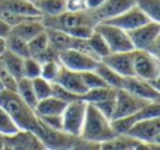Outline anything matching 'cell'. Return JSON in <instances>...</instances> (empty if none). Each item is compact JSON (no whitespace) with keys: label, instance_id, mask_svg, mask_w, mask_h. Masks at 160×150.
<instances>
[{"label":"cell","instance_id":"6da1fadb","mask_svg":"<svg viewBox=\"0 0 160 150\" xmlns=\"http://www.w3.org/2000/svg\"><path fill=\"white\" fill-rule=\"evenodd\" d=\"M0 107H3L8 112L18 129L31 132L35 131L38 125V117L35 115L34 109L17 95L16 91H10L6 89L3 90L0 93Z\"/></svg>","mask_w":160,"mask_h":150},{"label":"cell","instance_id":"7a4b0ae2","mask_svg":"<svg viewBox=\"0 0 160 150\" xmlns=\"http://www.w3.org/2000/svg\"><path fill=\"white\" fill-rule=\"evenodd\" d=\"M114 136H115V132L111 126V121L105 118L97 108L87 104L84 122H83V128L79 138L91 140V142L102 143Z\"/></svg>","mask_w":160,"mask_h":150},{"label":"cell","instance_id":"3957f363","mask_svg":"<svg viewBox=\"0 0 160 150\" xmlns=\"http://www.w3.org/2000/svg\"><path fill=\"white\" fill-rule=\"evenodd\" d=\"M94 31L102 36L105 41L110 53H117V52H131L133 51V46L131 44V39L128 36V32L119 30V28L114 27V25L105 24V22H100L94 27Z\"/></svg>","mask_w":160,"mask_h":150},{"label":"cell","instance_id":"277c9868","mask_svg":"<svg viewBox=\"0 0 160 150\" xmlns=\"http://www.w3.org/2000/svg\"><path fill=\"white\" fill-rule=\"evenodd\" d=\"M133 76L146 81L160 79V62L159 58L145 52V51H132Z\"/></svg>","mask_w":160,"mask_h":150},{"label":"cell","instance_id":"5b68a950","mask_svg":"<svg viewBox=\"0 0 160 150\" xmlns=\"http://www.w3.org/2000/svg\"><path fill=\"white\" fill-rule=\"evenodd\" d=\"M87 104L83 100L69 103L62 114V131L73 138L80 136L86 117Z\"/></svg>","mask_w":160,"mask_h":150},{"label":"cell","instance_id":"8992f818","mask_svg":"<svg viewBox=\"0 0 160 150\" xmlns=\"http://www.w3.org/2000/svg\"><path fill=\"white\" fill-rule=\"evenodd\" d=\"M34 133L39 138V140L42 142V145L47 150H70L72 142L75 139L73 136L65 133L63 131L48 128L39 119Z\"/></svg>","mask_w":160,"mask_h":150},{"label":"cell","instance_id":"52a82bcc","mask_svg":"<svg viewBox=\"0 0 160 150\" xmlns=\"http://www.w3.org/2000/svg\"><path fill=\"white\" fill-rule=\"evenodd\" d=\"M150 118H160V101L155 103H149L139 109L136 114L129 115L125 118H118V119L111 121V126H112L115 135H127V132L135 125L136 122L143 119H150Z\"/></svg>","mask_w":160,"mask_h":150},{"label":"cell","instance_id":"ba28073f","mask_svg":"<svg viewBox=\"0 0 160 150\" xmlns=\"http://www.w3.org/2000/svg\"><path fill=\"white\" fill-rule=\"evenodd\" d=\"M58 60L65 69L78 73L94 70L97 67V65L100 63V60H97L96 58L76 49H66L63 52H61L58 55Z\"/></svg>","mask_w":160,"mask_h":150},{"label":"cell","instance_id":"9c48e42d","mask_svg":"<svg viewBox=\"0 0 160 150\" xmlns=\"http://www.w3.org/2000/svg\"><path fill=\"white\" fill-rule=\"evenodd\" d=\"M127 136L138 143L160 145V118L139 121L127 132Z\"/></svg>","mask_w":160,"mask_h":150},{"label":"cell","instance_id":"30bf717a","mask_svg":"<svg viewBox=\"0 0 160 150\" xmlns=\"http://www.w3.org/2000/svg\"><path fill=\"white\" fill-rule=\"evenodd\" d=\"M133 51H146L155 41L160 38V24L149 21L148 24L128 32Z\"/></svg>","mask_w":160,"mask_h":150},{"label":"cell","instance_id":"8fae6325","mask_svg":"<svg viewBox=\"0 0 160 150\" xmlns=\"http://www.w3.org/2000/svg\"><path fill=\"white\" fill-rule=\"evenodd\" d=\"M146 104H149V101H145L142 98L136 97V95L131 94V93L125 91V90L119 89L117 90L115 95V111H114L112 119H118V118H125L133 115L142 109ZM111 119V121H112Z\"/></svg>","mask_w":160,"mask_h":150},{"label":"cell","instance_id":"7c38bea8","mask_svg":"<svg viewBox=\"0 0 160 150\" xmlns=\"http://www.w3.org/2000/svg\"><path fill=\"white\" fill-rule=\"evenodd\" d=\"M121 89L131 93V94L136 95V97L142 98V100L149 101V103L160 101V90L155 89V87L150 84V81L142 80V79L136 77V76L124 77Z\"/></svg>","mask_w":160,"mask_h":150},{"label":"cell","instance_id":"4fadbf2b","mask_svg":"<svg viewBox=\"0 0 160 150\" xmlns=\"http://www.w3.org/2000/svg\"><path fill=\"white\" fill-rule=\"evenodd\" d=\"M149 21L150 20L136 6H133V7L128 8L127 11H124L122 14H119V16L114 17L111 20H107L104 22L105 24L114 25V27L119 28V30L125 31V32H129V31H133L136 28L142 27V25L148 24Z\"/></svg>","mask_w":160,"mask_h":150},{"label":"cell","instance_id":"5bb4252c","mask_svg":"<svg viewBox=\"0 0 160 150\" xmlns=\"http://www.w3.org/2000/svg\"><path fill=\"white\" fill-rule=\"evenodd\" d=\"M133 6H135V0H105L101 7H98L94 11H90V14L94 24L97 25L100 22H104L107 20L119 16Z\"/></svg>","mask_w":160,"mask_h":150},{"label":"cell","instance_id":"9a60e30c","mask_svg":"<svg viewBox=\"0 0 160 150\" xmlns=\"http://www.w3.org/2000/svg\"><path fill=\"white\" fill-rule=\"evenodd\" d=\"M4 146L13 150H47L34 132L21 129L11 136L4 138Z\"/></svg>","mask_w":160,"mask_h":150},{"label":"cell","instance_id":"2e32d148","mask_svg":"<svg viewBox=\"0 0 160 150\" xmlns=\"http://www.w3.org/2000/svg\"><path fill=\"white\" fill-rule=\"evenodd\" d=\"M102 63L112 69L121 77H131L133 76V65H132V51L131 52H117L110 53L102 59Z\"/></svg>","mask_w":160,"mask_h":150},{"label":"cell","instance_id":"e0dca14e","mask_svg":"<svg viewBox=\"0 0 160 150\" xmlns=\"http://www.w3.org/2000/svg\"><path fill=\"white\" fill-rule=\"evenodd\" d=\"M53 84H58L62 89H65L66 91L72 93L75 95L83 97V95L87 93V89L84 87V83L82 80V76L78 72H72V70H68L62 66L59 76L56 79V81Z\"/></svg>","mask_w":160,"mask_h":150},{"label":"cell","instance_id":"ac0fdd59","mask_svg":"<svg viewBox=\"0 0 160 150\" xmlns=\"http://www.w3.org/2000/svg\"><path fill=\"white\" fill-rule=\"evenodd\" d=\"M45 27L42 24V17H35V18H30L25 21L17 24L16 27L11 28V34L18 36L20 39L25 42H30L32 38H35L38 34L44 32Z\"/></svg>","mask_w":160,"mask_h":150},{"label":"cell","instance_id":"d6986e66","mask_svg":"<svg viewBox=\"0 0 160 150\" xmlns=\"http://www.w3.org/2000/svg\"><path fill=\"white\" fill-rule=\"evenodd\" d=\"M68 104L63 103V101L58 100L55 97H48L45 100H41L38 101L37 104L35 109V115L38 118H42V117H55V115H62L66 108Z\"/></svg>","mask_w":160,"mask_h":150},{"label":"cell","instance_id":"ffe728a7","mask_svg":"<svg viewBox=\"0 0 160 150\" xmlns=\"http://www.w3.org/2000/svg\"><path fill=\"white\" fill-rule=\"evenodd\" d=\"M0 7L22 17H41L35 6L28 0H0Z\"/></svg>","mask_w":160,"mask_h":150},{"label":"cell","instance_id":"44dd1931","mask_svg":"<svg viewBox=\"0 0 160 150\" xmlns=\"http://www.w3.org/2000/svg\"><path fill=\"white\" fill-rule=\"evenodd\" d=\"M45 32H47L49 46L52 48L55 52L61 53V52H63V51L72 48L73 38L69 34L63 32V31H59V30H49V28H45Z\"/></svg>","mask_w":160,"mask_h":150},{"label":"cell","instance_id":"7402d4cb","mask_svg":"<svg viewBox=\"0 0 160 150\" xmlns=\"http://www.w3.org/2000/svg\"><path fill=\"white\" fill-rule=\"evenodd\" d=\"M41 17H56L66 10V0H37L32 3Z\"/></svg>","mask_w":160,"mask_h":150},{"label":"cell","instance_id":"603a6c76","mask_svg":"<svg viewBox=\"0 0 160 150\" xmlns=\"http://www.w3.org/2000/svg\"><path fill=\"white\" fill-rule=\"evenodd\" d=\"M0 59L4 63L6 69L10 72V75L13 76L16 80L22 79V69H24V59L21 56L16 55V53L10 52L6 49L4 52L0 55Z\"/></svg>","mask_w":160,"mask_h":150},{"label":"cell","instance_id":"cb8c5ba5","mask_svg":"<svg viewBox=\"0 0 160 150\" xmlns=\"http://www.w3.org/2000/svg\"><path fill=\"white\" fill-rule=\"evenodd\" d=\"M16 93L28 107H31L32 109H35L37 104H38V100H37L35 93H34V89H32V81L28 80V79H25V77L17 80Z\"/></svg>","mask_w":160,"mask_h":150},{"label":"cell","instance_id":"d4e9b609","mask_svg":"<svg viewBox=\"0 0 160 150\" xmlns=\"http://www.w3.org/2000/svg\"><path fill=\"white\" fill-rule=\"evenodd\" d=\"M94 70H96V73L102 79V81H104L108 87L115 89V90H119L122 87V80H124V77L117 75L112 69H110V67H108L107 65H104L102 62H100Z\"/></svg>","mask_w":160,"mask_h":150},{"label":"cell","instance_id":"484cf974","mask_svg":"<svg viewBox=\"0 0 160 150\" xmlns=\"http://www.w3.org/2000/svg\"><path fill=\"white\" fill-rule=\"evenodd\" d=\"M87 45H88V48H90L93 56L96 59H98L100 62L107 55H110V49H108L107 44H105L102 36L100 35L97 31H93V34L87 38Z\"/></svg>","mask_w":160,"mask_h":150},{"label":"cell","instance_id":"4316f807","mask_svg":"<svg viewBox=\"0 0 160 150\" xmlns=\"http://www.w3.org/2000/svg\"><path fill=\"white\" fill-rule=\"evenodd\" d=\"M117 95V90L111 89V87H101V89H94V90H88L84 95L82 97V100L86 104H97L101 103L105 100H111V98H115Z\"/></svg>","mask_w":160,"mask_h":150},{"label":"cell","instance_id":"83f0119b","mask_svg":"<svg viewBox=\"0 0 160 150\" xmlns=\"http://www.w3.org/2000/svg\"><path fill=\"white\" fill-rule=\"evenodd\" d=\"M135 143L138 142H135L127 135H115L114 138L101 143V150H127L133 148Z\"/></svg>","mask_w":160,"mask_h":150},{"label":"cell","instance_id":"f1b7e54d","mask_svg":"<svg viewBox=\"0 0 160 150\" xmlns=\"http://www.w3.org/2000/svg\"><path fill=\"white\" fill-rule=\"evenodd\" d=\"M135 6L150 20L159 22L160 20V0H135Z\"/></svg>","mask_w":160,"mask_h":150},{"label":"cell","instance_id":"f546056e","mask_svg":"<svg viewBox=\"0 0 160 150\" xmlns=\"http://www.w3.org/2000/svg\"><path fill=\"white\" fill-rule=\"evenodd\" d=\"M28 44V53H30V58H34V59H38L45 51L49 48V42H48V36H47V32H41L32 38Z\"/></svg>","mask_w":160,"mask_h":150},{"label":"cell","instance_id":"4dcf8cb0","mask_svg":"<svg viewBox=\"0 0 160 150\" xmlns=\"http://www.w3.org/2000/svg\"><path fill=\"white\" fill-rule=\"evenodd\" d=\"M4 42H6V49L7 51L21 56L22 59L30 58V53H28V44L25 41H22V39H20L18 36L10 34V35L4 39Z\"/></svg>","mask_w":160,"mask_h":150},{"label":"cell","instance_id":"1f68e13d","mask_svg":"<svg viewBox=\"0 0 160 150\" xmlns=\"http://www.w3.org/2000/svg\"><path fill=\"white\" fill-rule=\"evenodd\" d=\"M20 129L17 128V125L13 121V118L8 115V112L6 111L3 107H0V136L7 138V136L14 135Z\"/></svg>","mask_w":160,"mask_h":150},{"label":"cell","instance_id":"d6a6232c","mask_svg":"<svg viewBox=\"0 0 160 150\" xmlns=\"http://www.w3.org/2000/svg\"><path fill=\"white\" fill-rule=\"evenodd\" d=\"M31 81H32V89H34V93H35V97L38 101L45 100L48 97H52V91H53L52 83L47 81L42 77H37Z\"/></svg>","mask_w":160,"mask_h":150},{"label":"cell","instance_id":"836d02e7","mask_svg":"<svg viewBox=\"0 0 160 150\" xmlns=\"http://www.w3.org/2000/svg\"><path fill=\"white\" fill-rule=\"evenodd\" d=\"M61 69H62V65L59 63V60L45 62V63L41 65V76L39 77L45 79L47 81L53 84L56 81V79H58Z\"/></svg>","mask_w":160,"mask_h":150},{"label":"cell","instance_id":"e575fe53","mask_svg":"<svg viewBox=\"0 0 160 150\" xmlns=\"http://www.w3.org/2000/svg\"><path fill=\"white\" fill-rule=\"evenodd\" d=\"M82 80L84 83V87L88 90H94V89H101V87H108L107 84L102 81V79L96 73V70H87V72L80 73Z\"/></svg>","mask_w":160,"mask_h":150},{"label":"cell","instance_id":"d590c367","mask_svg":"<svg viewBox=\"0 0 160 150\" xmlns=\"http://www.w3.org/2000/svg\"><path fill=\"white\" fill-rule=\"evenodd\" d=\"M39 76H41V63L34 58H25L22 77L28 79V80H34V79L39 77Z\"/></svg>","mask_w":160,"mask_h":150},{"label":"cell","instance_id":"8d00e7d4","mask_svg":"<svg viewBox=\"0 0 160 150\" xmlns=\"http://www.w3.org/2000/svg\"><path fill=\"white\" fill-rule=\"evenodd\" d=\"M0 83L3 84L6 90H10V91H16V86H17V80L10 75L7 69H6L4 63L0 59Z\"/></svg>","mask_w":160,"mask_h":150},{"label":"cell","instance_id":"74e56055","mask_svg":"<svg viewBox=\"0 0 160 150\" xmlns=\"http://www.w3.org/2000/svg\"><path fill=\"white\" fill-rule=\"evenodd\" d=\"M70 150H101V143L86 140L83 138H75L70 146Z\"/></svg>","mask_w":160,"mask_h":150},{"label":"cell","instance_id":"f35d334b","mask_svg":"<svg viewBox=\"0 0 160 150\" xmlns=\"http://www.w3.org/2000/svg\"><path fill=\"white\" fill-rule=\"evenodd\" d=\"M93 107L97 108L105 118H108V119L111 121L114 117V111H115V98H111V100H105V101H101V103L93 104Z\"/></svg>","mask_w":160,"mask_h":150},{"label":"cell","instance_id":"ab89813d","mask_svg":"<svg viewBox=\"0 0 160 150\" xmlns=\"http://www.w3.org/2000/svg\"><path fill=\"white\" fill-rule=\"evenodd\" d=\"M52 97L58 98V100L63 101V103H66V104L73 103V101H78V100H82V97H79V95H75V94H72V93L66 91V90L62 89V87L58 86V84H53Z\"/></svg>","mask_w":160,"mask_h":150},{"label":"cell","instance_id":"60d3db41","mask_svg":"<svg viewBox=\"0 0 160 150\" xmlns=\"http://www.w3.org/2000/svg\"><path fill=\"white\" fill-rule=\"evenodd\" d=\"M93 31H94V27H90V25H79V27L70 28L69 31H66V34H69L73 39H87L93 34Z\"/></svg>","mask_w":160,"mask_h":150},{"label":"cell","instance_id":"b9f144b4","mask_svg":"<svg viewBox=\"0 0 160 150\" xmlns=\"http://www.w3.org/2000/svg\"><path fill=\"white\" fill-rule=\"evenodd\" d=\"M44 125H47L48 128L56 129V131H62V115H55V117H42L38 118Z\"/></svg>","mask_w":160,"mask_h":150},{"label":"cell","instance_id":"7bdbcfd3","mask_svg":"<svg viewBox=\"0 0 160 150\" xmlns=\"http://www.w3.org/2000/svg\"><path fill=\"white\" fill-rule=\"evenodd\" d=\"M86 0H66V10L68 11H84L86 10Z\"/></svg>","mask_w":160,"mask_h":150},{"label":"cell","instance_id":"ee69618b","mask_svg":"<svg viewBox=\"0 0 160 150\" xmlns=\"http://www.w3.org/2000/svg\"><path fill=\"white\" fill-rule=\"evenodd\" d=\"M105 0H86V10L87 11H94L97 10L98 7H101L102 4H104Z\"/></svg>","mask_w":160,"mask_h":150},{"label":"cell","instance_id":"f6af8a7d","mask_svg":"<svg viewBox=\"0 0 160 150\" xmlns=\"http://www.w3.org/2000/svg\"><path fill=\"white\" fill-rule=\"evenodd\" d=\"M132 150H160V145L156 143H135V146L132 148Z\"/></svg>","mask_w":160,"mask_h":150},{"label":"cell","instance_id":"bcb514c9","mask_svg":"<svg viewBox=\"0 0 160 150\" xmlns=\"http://www.w3.org/2000/svg\"><path fill=\"white\" fill-rule=\"evenodd\" d=\"M145 52H148V53H150V55H153L155 58H159L160 56V38L158 39V41H155L152 45H150L149 48H148Z\"/></svg>","mask_w":160,"mask_h":150},{"label":"cell","instance_id":"7dc6e473","mask_svg":"<svg viewBox=\"0 0 160 150\" xmlns=\"http://www.w3.org/2000/svg\"><path fill=\"white\" fill-rule=\"evenodd\" d=\"M11 34V27L8 24H6L4 21L0 20V38L2 39H6L8 35Z\"/></svg>","mask_w":160,"mask_h":150},{"label":"cell","instance_id":"c3c4849f","mask_svg":"<svg viewBox=\"0 0 160 150\" xmlns=\"http://www.w3.org/2000/svg\"><path fill=\"white\" fill-rule=\"evenodd\" d=\"M4 51H6V42H4V39L0 38V55H2Z\"/></svg>","mask_w":160,"mask_h":150},{"label":"cell","instance_id":"681fc988","mask_svg":"<svg viewBox=\"0 0 160 150\" xmlns=\"http://www.w3.org/2000/svg\"><path fill=\"white\" fill-rule=\"evenodd\" d=\"M4 149V138L0 136V150Z\"/></svg>","mask_w":160,"mask_h":150},{"label":"cell","instance_id":"f907efd6","mask_svg":"<svg viewBox=\"0 0 160 150\" xmlns=\"http://www.w3.org/2000/svg\"><path fill=\"white\" fill-rule=\"evenodd\" d=\"M3 90H4V87H3V84H2V83H0V93H2V91H3Z\"/></svg>","mask_w":160,"mask_h":150},{"label":"cell","instance_id":"816d5d0a","mask_svg":"<svg viewBox=\"0 0 160 150\" xmlns=\"http://www.w3.org/2000/svg\"><path fill=\"white\" fill-rule=\"evenodd\" d=\"M3 150H13V149H10V148H7V146H4V149Z\"/></svg>","mask_w":160,"mask_h":150},{"label":"cell","instance_id":"f5cc1de1","mask_svg":"<svg viewBox=\"0 0 160 150\" xmlns=\"http://www.w3.org/2000/svg\"><path fill=\"white\" fill-rule=\"evenodd\" d=\"M28 2H31V3H34V2H37V0H28Z\"/></svg>","mask_w":160,"mask_h":150},{"label":"cell","instance_id":"db71d44e","mask_svg":"<svg viewBox=\"0 0 160 150\" xmlns=\"http://www.w3.org/2000/svg\"><path fill=\"white\" fill-rule=\"evenodd\" d=\"M127 150H132V148H131V149H127Z\"/></svg>","mask_w":160,"mask_h":150}]
</instances>
